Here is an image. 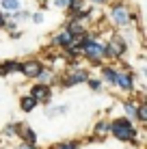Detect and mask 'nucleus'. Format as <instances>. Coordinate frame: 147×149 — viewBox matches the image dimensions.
<instances>
[{"label": "nucleus", "instance_id": "obj_8", "mask_svg": "<svg viewBox=\"0 0 147 149\" xmlns=\"http://www.w3.org/2000/svg\"><path fill=\"white\" fill-rule=\"evenodd\" d=\"M115 84H119L123 91H132L134 89V78L130 71H117V82Z\"/></svg>", "mask_w": 147, "mask_h": 149}, {"label": "nucleus", "instance_id": "obj_5", "mask_svg": "<svg viewBox=\"0 0 147 149\" xmlns=\"http://www.w3.org/2000/svg\"><path fill=\"white\" fill-rule=\"evenodd\" d=\"M74 43V35L69 33L67 28H63V30H59L56 35L52 37V45H56V48H69V45Z\"/></svg>", "mask_w": 147, "mask_h": 149}, {"label": "nucleus", "instance_id": "obj_7", "mask_svg": "<svg viewBox=\"0 0 147 149\" xmlns=\"http://www.w3.org/2000/svg\"><path fill=\"white\" fill-rule=\"evenodd\" d=\"M87 78H89V74L84 69H74L72 74L67 76V78L63 80V84L65 86H72V84H80V82H87Z\"/></svg>", "mask_w": 147, "mask_h": 149}, {"label": "nucleus", "instance_id": "obj_21", "mask_svg": "<svg viewBox=\"0 0 147 149\" xmlns=\"http://www.w3.org/2000/svg\"><path fill=\"white\" fill-rule=\"evenodd\" d=\"M30 17H33L35 24H41L43 19H45V15H43V13H35V15H30Z\"/></svg>", "mask_w": 147, "mask_h": 149}, {"label": "nucleus", "instance_id": "obj_26", "mask_svg": "<svg viewBox=\"0 0 147 149\" xmlns=\"http://www.w3.org/2000/svg\"><path fill=\"white\" fill-rule=\"evenodd\" d=\"M0 13H2V9H0Z\"/></svg>", "mask_w": 147, "mask_h": 149}, {"label": "nucleus", "instance_id": "obj_15", "mask_svg": "<svg viewBox=\"0 0 147 149\" xmlns=\"http://www.w3.org/2000/svg\"><path fill=\"white\" fill-rule=\"evenodd\" d=\"M136 117H139L141 121H147V106H145V104L136 106Z\"/></svg>", "mask_w": 147, "mask_h": 149}, {"label": "nucleus", "instance_id": "obj_24", "mask_svg": "<svg viewBox=\"0 0 147 149\" xmlns=\"http://www.w3.org/2000/svg\"><path fill=\"white\" fill-rule=\"evenodd\" d=\"M91 2H93V4H104L106 0H91Z\"/></svg>", "mask_w": 147, "mask_h": 149}, {"label": "nucleus", "instance_id": "obj_9", "mask_svg": "<svg viewBox=\"0 0 147 149\" xmlns=\"http://www.w3.org/2000/svg\"><path fill=\"white\" fill-rule=\"evenodd\" d=\"M37 104H39V102L37 100H35V97L33 95H24L22 97V100H20V106H22V110L24 112H30V110H35V108H37Z\"/></svg>", "mask_w": 147, "mask_h": 149}, {"label": "nucleus", "instance_id": "obj_14", "mask_svg": "<svg viewBox=\"0 0 147 149\" xmlns=\"http://www.w3.org/2000/svg\"><path fill=\"white\" fill-rule=\"evenodd\" d=\"M22 127H24V130H22V136H24V138H26V141H28V145H35V141H37V136H35V132L30 130L28 125H22Z\"/></svg>", "mask_w": 147, "mask_h": 149}, {"label": "nucleus", "instance_id": "obj_10", "mask_svg": "<svg viewBox=\"0 0 147 149\" xmlns=\"http://www.w3.org/2000/svg\"><path fill=\"white\" fill-rule=\"evenodd\" d=\"M0 9H2L4 13H13V11H17V9H22V4H20V0H2V2H0Z\"/></svg>", "mask_w": 147, "mask_h": 149}, {"label": "nucleus", "instance_id": "obj_16", "mask_svg": "<svg viewBox=\"0 0 147 149\" xmlns=\"http://www.w3.org/2000/svg\"><path fill=\"white\" fill-rule=\"evenodd\" d=\"M123 108H125V115H128V119H134V117H136V106H134V104H125Z\"/></svg>", "mask_w": 147, "mask_h": 149}, {"label": "nucleus", "instance_id": "obj_1", "mask_svg": "<svg viewBox=\"0 0 147 149\" xmlns=\"http://www.w3.org/2000/svg\"><path fill=\"white\" fill-rule=\"evenodd\" d=\"M108 132H113L119 141H130V138H134V134H136V130H134V125H132L130 119H115L108 125Z\"/></svg>", "mask_w": 147, "mask_h": 149}, {"label": "nucleus", "instance_id": "obj_20", "mask_svg": "<svg viewBox=\"0 0 147 149\" xmlns=\"http://www.w3.org/2000/svg\"><path fill=\"white\" fill-rule=\"evenodd\" d=\"M95 132H98V136H104L106 132H108V125H106V123H100V125H98V130H95Z\"/></svg>", "mask_w": 147, "mask_h": 149}, {"label": "nucleus", "instance_id": "obj_23", "mask_svg": "<svg viewBox=\"0 0 147 149\" xmlns=\"http://www.w3.org/2000/svg\"><path fill=\"white\" fill-rule=\"evenodd\" d=\"M4 134H15V125H7V130H4Z\"/></svg>", "mask_w": 147, "mask_h": 149}, {"label": "nucleus", "instance_id": "obj_19", "mask_svg": "<svg viewBox=\"0 0 147 149\" xmlns=\"http://www.w3.org/2000/svg\"><path fill=\"white\" fill-rule=\"evenodd\" d=\"M65 110H67V106H56V108H52V110L48 112V115H50V117H54V115H59V112H61V115H63Z\"/></svg>", "mask_w": 147, "mask_h": 149}, {"label": "nucleus", "instance_id": "obj_18", "mask_svg": "<svg viewBox=\"0 0 147 149\" xmlns=\"http://www.w3.org/2000/svg\"><path fill=\"white\" fill-rule=\"evenodd\" d=\"M87 84H89L93 91H98L100 86H102V82H100V80H95V78H87Z\"/></svg>", "mask_w": 147, "mask_h": 149}, {"label": "nucleus", "instance_id": "obj_2", "mask_svg": "<svg viewBox=\"0 0 147 149\" xmlns=\"http://www.w3.org/2000/svg\"><path fill=\"white\" fill-rule=\"evenodd\" d=\"M108 17H110V22H113L117 28H128L132 15H130V9L125 7V4H115V7H110Z\"/></svg>", "mask_w": 147, "mask_h": 149}, {"label": "nucleus", "instance_id": "obj_22", "mask_svg": "<svg viewBox=\"0 0 147 149\" xmlns=\"http://www.w3.org/2000/svg\"><path fill=\"white\" fill-rule=\"evenodd\" d=\"M59 149H76V143H63Z\"/></svg>", "mask_w": 147, "mask_h": 149}, {"label": "nucleus", "instance_id": "obj_3", "mask_svg": "<svg viewBox=\"0 0 147 149\" xmlns=\"http://www.w3.org/2000/svg\"><path fill=\"white\" fill-rule=\"evenodd\" d=\"M125 50H128L125 39L113 35V37L108 39V43L104 45V56H106V58H121V56L125 54Z\"/></svg>", "mask_w": 147, "mask_h": 149}, {"label": "nucleus", "instance_id": "obj_6", "mask_svg": "<svg viewBox=\"0 0 147 149\" xmlns=\"http://www.w3.org/2000/svg\"><path fill=\"white\" fill-rule=\"evenodd\" d=\"M30 95L35 97V100L37 102H50V97H52V91H50V84H41V82H39V84H35L33 89H30Z\"/></svg>", "mask_w": 147, "mask_h": 149}, {"label": "nucleus", "instance_id": "obj_11", "mask_svg": "<svg viewBox=\"0 0 147 149\" xmlns=\"http://www.w3.org/2000/svg\"><path fill=\"white\" fill-rule=\"evenodd\" d=\"M15 71H20V63L9 61V63H2V67H0V76H9V74H15Z\"/></svg>", "mask_w": 147, "mask_h": 149}, {"label": "nucleus", "instance_id": "obj_25", "mask_svg": "<svg viewBox=\"0 0 147 149\" xmlns=\"http://www.w3.org/2000/svg\"><path fill=\"white\" fill-rule=\"evenodd\" d=\"M22 149H33V147H22Z\"/></svg>", "mask_w": 147, "mask_h": 149}, {"label": "nucleus", "instance_id": "obj_17", "mask_svg": "<svg viewBox=\"0 0 147 149\" xmlns=\"http://www.w3.org/2000/svg\"><path fill=\"white\" fill-rule=\"evenodd\" d=\"M54 7L56 9H69V4H72V0H52Z\"/></svg>", "mask_w": 147, "mask_h": 149}, {"label": "nucleus", "instance_id": "obj_13", "mask_svg": "<svg viewBox=\"0 0 147 149\" xmlns=\"http://www.w3.org/2000/svg\"><path fill=\"white\" fill-rule=\"evenodd\" d=\"M37 80L41 82V84H50V82L54 80V74H52L50 69H43V67H41V71L37 74Z\"/></svg>", "mask_w": 147, "mask_h": 149}, {"label": "nucleus", "instance_id": "obj_12", "mask_svg": "<svg viewBox=\"0 0 147 149\" xmlns=\"http://www.w3.org/2000/svg\"><path fill=\"white\" fill-rule=\"evenodd\" d=\"M102 76H104V82H108V84H115V82H117V69H113V67H104Z\"/></svg>", "mask_w": 147, "mask_h": 149}, {"label": "nucleus", "instance_id": "obj_4", "mask_svg": "<svg viewBox=\"0 0 147 149\" xmlns=\"http://www.w3.org/2000/svg\"><path fill=\"white\" fill-rule=\"evenodd\" d=\"M41 61H37V58H28V61H24L22 65H20V74L24 76V78H37V74L41 71Z\"/></svg>", "mask_w": 147, "mask_h": 149}]
</instances>
